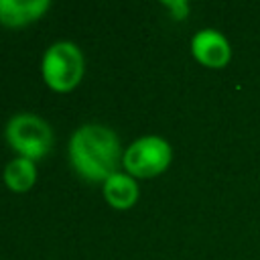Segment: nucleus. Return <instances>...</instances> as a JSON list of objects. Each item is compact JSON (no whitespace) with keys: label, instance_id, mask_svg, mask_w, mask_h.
<instances>
[{"label":"nucleus","instance_id":"nucleus-1","mask_svg":"<svg viewBox=\"0 0 260 260\" xmlns=\"http://www.w3.org/2000/svg\"><path fill=\"white\" fill-rule=\"evenodd\" d=\"M118 134L104 124H83L69 138V160L73 171L87 183H102L118 173L122 165Z\"/></svg>","mask_w":260,"mask_h":260},{"label":"nucleus","instance_id":"nucleus-2","mask_svg":"<svg viewBox=\"0 0 260 260\" xmlns=\"http://www.w3.org/2000/svg\"><path fill=\"white\" fill-rule=\"evenodd\" d=\"M43 81L59 93L75 89L85 73V59L81 49L71 41H57L45 53L41 61Z\"/></svg>","mask_w":260,"mask_h":260},{"label":"nucleus","instance_id":"nucleus-3","mask_svg":"<svg viewBox=\"0 0 260 260\" xmlns=\"http://www.w3.org/2000/svg\"><path fill=\"white\" fill-rule=\"evenodd\" d=\"M4 136L8 146L16 152V156L39 160L53 146V130L51 126L37 114L20 112L12 116L4 128Z\"/></svg>","mask_w":260,"mask_h":260},{"label":"nucleus","instance_id":"nucleus-4","mask_svg":"<svg viewBox=\"0 0 260 260\" xmlns=\"http://www.w3.org/2000/svg\"><path fill=\"white\" fill-rule=\"evenodd\" d=\"M173 160L171 144L156 134H146L136 138L122 156L124 173L134 179H152L169 169Z\"/></svg>","mask_w":260,"mask_h":260},{"label":"nucleus","instance_id":"nucleus-5","mask_svg":"<svg viewBox=\"0 0 260 260\" xmlns=\"http://www.w3.org/2000/svg\"><path fill=\"white\" fill-rule=\"evenodd\" d=\"M191 53L195 61L209 69H223L232 59V47L217 28H201L191 39Z\"/></svg>","mask_w":260,"mask_h":260},{"label":"nucleus","instance_id":"nucleus-6","mask_svg":"<svg viewBox=\"0 0 260 260\" xmlns=\"http://www.w3.org/2000/svg\"><path fill=\"white\" fill-rule=\"evenodd\" d=\"M49 8V0H0V24L20 28L39 20Z\"/></svg>","mask_w":260,"mask_h":260},{"label":"nucleus","instance_id":"nucleus-7","mask_svg":"<svg viewBox=\"0 0 260 260\" xmlns=\"http://www.w3.org/2000/svg\"><path fill=\"white\" fill-rule=\"evenodd\" d=\"M102 191H104V197L108 201L110 207L114 209H130L136 201H138V183L134 177H130L128 173H114L112 177H108L102 185Z\"/></svg>","mask_w":260,"mask_h":260},{"label":"nucleus","instance_id":"nucleus-8","mask_svg":"<svg viewBox=\"0 0 260 260\" xmlns=\"http://www.w3.org/2000/svg\"><path fill=\"white\" fill-rule=\"evenodd\" d=\"M4 183L10 191L14 193H26L35 181H37V167L35 160L22 158V156H14L12 160H8V165L4 167Z\"/></svg>","mask_w":260,"mask_h":260},{"label":"nucleus","instance_id":"nucleus-9","mask_svg":"<svg viewBox=\"0 0 260 260\" xmlns=\"http://www.w3.org/2000/svg\"><path fill=\"white\" fill-rule=\"evenodd\" d=\"M162 6L171 12V16L175 20H183L189 14V4L185 0H167V2H162Z\"/></svg>","mask_w":260,"mask_h":260}]
</instances>
